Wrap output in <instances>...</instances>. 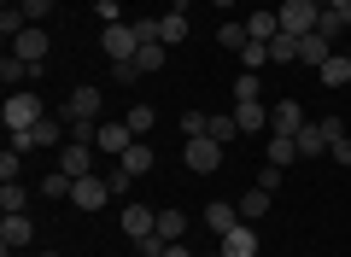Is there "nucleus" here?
<instances>
[{"mask_svg":"<svg viewBox=\"0 0 351 257\" xmlns=\"http://www.w3.org/2000/svg\"><path fill=\"white\" fill-rule=\"evenodd\" d=\"M59 123H64V129H71V123H100V88H94V82L71 88L64 106H59Z\"/></svg>","mask_w":351,"mask_h":257,"instance_id":"nucleus-2","label":"nucleus"},{"mask_svg":"<svg viewBox=\"0 0 351 257\" xmlns=\"http://www.w3.org/2000/svg\"><path fill=\"white\" fill-rule=\"evenodd\" d=\"M205 135H211V140H217V147H228V140H234V135H240V123H234V111H217V117H211V123H205Z\"/></svg>","mask_w":351,"mask_h":257,"instance_id":"nucleus-27","label":"nucleus"},{"mask_svg":"<svg viewBox=\"0 0 351 257\" xmlns=\"http://www.w3.org/2000/svg\"><path fill=\"white\" fill-rule=\"evenodd\" d=\"M47 47H53V41H47V29H36V24H29L24 36L12 41V53H18V59H29V64H41V59H47Z\"/></svg>","mask_w":351,"mask_h":257,"instance_id":"nucleus-16","label":"nucleus"},{"mask_svg":"<svg viewBox=\"0 0 351 257\" xmlns=\"http://www.w3.org/2000/svg\"><path fill=\"white\" fill-rule=\"evenodd\" d=\"M0 182H18V152H12V147L0 152Z\"/></svg>","mask_w":351,"mask_h":257,"instance_id":"nucleus-40","label":"nucleus"},{"mask_svg":"<svg viewBox=\"0 0 351 257\" xmlns=\"http://www.w3.org/2000/svg\"><path fill=\"white\" fill-rule=\"evenodd\" d=\"M328 59H334V41H328V36H304V41H299V64H311V71H322Z\"/></svg>","mask_w":351,"mask_h":257,"instance_id":"nucleus-19","label":"nucleus"},{"mask_svg":"<svg viewBox=\"0 0 351 257\" xmlns=\"http://www.w3.org/2000/svg\"><path fill=\"white\" fill-rule=\"evenodd\" d=\"M36 245V222L18 210V217H0V252L12 257V252H29Z\"/></svg>","mask_w":351,"mask_h":257,"instance_id":"nucleus-7","label":"nucleus"},{"mask_svg":"<svg viewBox=\"0 0 351 257\" xmlns=\"http://www.w3.org/2000/svg\"><path fill=\"white\" fill-rule=\"evenodd\" d=\"M141 245V257H164V240H158V234H147V240H135Z\"/></svg>","mask_w":351,"mask_h":257,"instance_id":"nucleus-43","label":"nucleus"},{"mask_svg":"<svg viewBox=\"0 0 351 257\" xmlns=\"http://www.w3.org/2000/svg\"><path fill=\"white\" fill-rule=\"evenodd\" d=\"M322 6H351V0H322Z\"/></svg>","mask_w":351,"mask_h":257,"instance_id":"nucleus-46","label":"nucleus"},{"mask_svg":"<svg viewBox=\"0 0 351 257\" xmlns=\"http://www.w3.org/2000/svg\"><path fill=\"white\" fill-rule=\"evenodd\" d=\"M269 129H276V135H299L304 129V106L299 99H276V106H269Z\"/></svg>","mask_w":351,"mask_h":257,"instance_id":"nucleus-13","label":"nucleus"},{"mask_svg":"<svg viewBox=\"0 0 351 257\" xmlns=\"http://www.w3.org/2000/svg\"><path fill=\"white\" fill-rule=\"evenodd\" d=\"M106 199H112L106 175H76V187H71V205L76 210H106Z\"/></svg>","mask_w":351,"mask_h":257,"instance_id":"nucleus-8","label":"nucleus"},{"mask_svg":"<svg viewBox=\"0 0 351 257\" xmlns=\"http://www.w3.org/2000/svg\"><path fill=\"white\" fill-rule=\"evenodd\" d=\"M281 29L287 36H316V18H322V0H281Z\"/></svg>","mask_w":351,"mask_h":257,"instance_id":"nucleus-3","label":"nucleus"},{"mask_svg":"<svg viewBox=\"0 0 351 257\" xmlns=\"http://www.w3.org/2000/svg\"><path fill=\"white\" fill-rule=\"evenodd\" d=\"M346 29H351V6H322V18H316V36L339 41Z\"/></svg>","mask_w":351,"mask_h":257,"instance_id":"nucleus-18","label":"nucleus"},{"mask_svg":"<svg viewBox=\"0 0 351 257\" xmlns=\"http://www.w3.org/2000/svg\"><path fill=\"white\" fill-rule=\"evenodd\" d=\"M59 135H71V129H59V117H41L36 129H12V152H36V147H59Z\"/></svg>","mask_w":351,"mask_h":257,"instance_id":"nucleus-6","label":"nucleus"},{"mask_svg":"<svg viewBox=\"0 0 351 257\" xmlns=\"http://www.w3.org/2000/svg\"><path fill=\"white\" fill-rule=\"evenodd\" d=\"M269 205H276V193H269V187H246V199H240V222L269 217Z\"/></svg>","mask_w":351,"mask_h":257,"instance_id":"nucleus-20","label":"nucleus"},{"mask_svg":"<svg viewBox=\"0 0 351 257\" xmlns=\"http://www.w3.org/2000/svg\"><path fill=\"white\" fill-rule=\"evenodd\" d=\"M24 29H29V18H24V6H12V0H6V12H0V36H24Z\"/></svg>","mask_w":351,"mask_h":257,"instance_id":"nucleus-30","label":"nucleus"},{"mask_svg":"<svg viewBox=\"0 0 351 257\" xmlns=\"http://www.w3.org/2000/svg\"><path fill=\"white\" fill-rule=\"evenodd\" d=\"M246 6H258V0H246Z\"/></svg>","mask_w":351,"mask_h":257,"instance_id":"nucleus-50","label":"nucleus"},{"mask_svg":"<svg viewBox=\"0 0 351 257\" xmlns=\"http://www.w3.org/2000/svg\"><path fill=\"white\" fill-rule=\"evenodd\" d=\"M299 41L304 36H287V29H281V36L269 41V64H299Z\"/></svg>","mask_w":351,"mask_h":257,"instance_id":"nucleus-26","label":"nucleus"},{"mask_svg":"<svg viewBox=\"0 0 351 257\" xmlns=\"http://www.w3.org/2000/svg\"><path fill=\"white\" fill-rule=\"evenodd\" d=\"M205 257H223V252H205Z\"/></svg>","mask_w":351,"mask_h":257,"instance_id":"nucleus-48","label":"nucleus"},{"mask_svg":"<svg viewBox=\"0 0 351 257\" xmlns=\"http://www.w3.org/2000/svg\"><path fill=\"white\" fill-rule=\"evenodd\" d=\"M100 47H106V59H112V64H123V59H135V53H141V29L117 18V24H106Z\"/></svg>","mask_w":351,"mask_h":257,"instance_id":"nucleus-4","label":"nucleus"},{"mask_svg":"<svg viewBox=\"0 0 351 257\" xmlns=\"http://www.w3.org/2000/svg\"><path fill=\"white\" fill-rule=\"evenodd\" d=\"M258 187H269V193L281 187V170H276V164H263V170H258Z\"/></svg>","mask_w":351,"mask_h":257,"instance_id":"nucleus-42","label":"nucleus"},{"mask_svg":"<svg viewBox=\"0 0 351 257\" xmlns=\"http://www.w3.org/2000/svg\"><path fill=\"white\" fill-rule=\"evenodd\" d=\"M164 59H170V47H164V41H141L135 71H141V76H158V71H164Z\"/></svg>","mask_w":351,"mask_h":257,"instance_id":"nucleus-23","label":"nucleus"},{"mask_svg":"<svg viewBox=\"0 0 351 257\" xmlns=\"http://www.w3.org/2000/svg\"><path fill=\"white\" fill-rule=\"evenodd\" d=\"M240 64H246V71L269 64V41H246V47H240Z\"/></svg>","mask_w":351,"mask_h":257,"instance_id":"nucleus-33","label":"nucleus"},{"mask_svg":"<svg viewBox=\"0 0 351 257\" xmlns=\"http://www.w3.org/2000/svg\"><path fill=\"white\" fill-rule=\"evenodd\" d=\"M18 6H24V18H29V24H41V18L53 12V0H18Z\"/></svg>","mask_w":351,"mask_h":257,"instance_id":"nucleus-38","label":"nucleus"},{"mask_svg":"<svg viewBox=\"0 0 351 257\" xmlns=\"http://www.w3.org/2000/svg\"><path fill=\"white\" fill-rule=\"evenodd\" d=\"M234 123H240V135H258V129H269V106L263 99H234Z\"/></svg>","mask_w":351,"mask_h":257,"instance_id":"nucleus-14","label":"nucleus"},{"mask_svg":"<svg viewBox=\"0 0 351 257\" xmlns=\"http://www.w3.org/2000/svg\"><path fill=\"white\" fill-rule=\"evenodd\" d=\"M217 252H223V257H258V228H252V222H234Z\"/></svg>","mask_w":351,"mask_h":257,"instance_id":"nucleus-11","label":"nucleus"},{"mask_svg":"<svg viewBox=\"0 0 351 257\" xmlns=\"http://www.w3.org/2000/svg\"><path fill=\"white\" fill-rule=\"evenodd\" d=\"M211 6H223V12H228V6H234V0H211Z\"/></svg>","mask_w":351,"mask_h":257,"instance_id":"nucleus-45","label":"nucleus"},{"mask_svg":"<svg viewBox=\"0 0 351 257\" xmlns=\"http://www.w3.org/2000/svg\"><path fill=\"white\" fill-rule=\"evenodd\" d=\"M94 152H100V147H88V140H64V147H59V170L64 175H88V170H94Z\"/></svg>","mask_w":351,"mask_h":257,"instance_id":"nucleus-10","label":"nucleus"},{"mask_svg":"<svg viewBox=\"0 0 351 257\" xmlns=\"http://www.w3.org/2000/svg\"><path fill=\"white\" fill-rule=\"evenodd\" d=\"M94 147H100L106 158H123V152L135 147V129H129V123H100V135H94Z\"/></svg>","mask_w":351,"mask_h":257,"instance_id":"nucleus-9","label":"nucleus"},{"mask_svg":"<svg viewBox=\"0 0 351 257\" xmlns=\"http://www.w3.org/2000/svg\"><path fill=\"white\" fill-rule=\"evenodd\" d=\"M71 187H76V175H64V170H53L47 182H41V193H47V199H71Z\"/></svg>","mask_w":351,"mask_h":257,"instance_id":"nucleus-31","label":"nucleus"},{"mask_svg":"<svg viewBox=\"0 0 351 257\" xmlns=\"http://www.w3.org/2000/svg\"><path fill=\"white\" fill-rule=\"evenodd\" d=\"M182 164H188L193 175H217L223 170V147H217L211 135H193L188 147H182Z\"/></svg>","mask_w":351,"mask_h":257,"instance_id":"nucleus-5","label":"nucleus"},{"mask_svg":"<svg viewBox=\"0 0 351 257\" xmlns=\"http://www.w3.org/2000/svg\"><path fill=\"white\" fill-rule=\"evenodd\" d=\"M246 36H252V41H276V36H281V18H276V12H263V6H252Z\"/></svg>","mask_w":351,"mask_h":257,"instance_id":"nucleus-22","label":"nucleus"},{"mask_svg":"<svg viewBox=\"0 0 351 257\" xmlns=\"http://www.w3.org/2000/svg\"><path fill=\"white\" fill-rule=\"evenodd\" d=\"M117 164H123L129 175H147V170H152V147H147V140H135V147H129V152H123Z\"/></svg>","mask_w":351,"mask_h":257,"instance_id":"nucleus-29","label":"nucleus"},{"mask_svg":"<svg viewBox=\"0 0 351 257\" xmlns=\"http://www.w3.org/2000/svg\"><path fill=\"white\" fill-rule=\"evenodd\" d=\"M217 41H223L228 53H240V47L252 41V36H246V24H223V29H217Z\"/></svg>","mask_w":351,"mask_h":257,"instance_id":"nucleus-34","label":"nucleus"},{"mask_svg":"<svg viewBox=\"0 0 351 257\" xmlns=\"http://www.w3.org/2000/svg\"><path fill=\"white\" fill-rule=\"evenodd\" d=\"M164 257H199V252H188V240H176V245H164Z\"/></svg>","mask_w":351,"mask_h":257,"instance_id":"nucleus-44","label":"nucleus"},{"mask_svg":"<svg viewBox=\"0 0 351 257\" xmlns=\"http://www.w3.org/2000/svg\"><path fill=\"white\" fill-rule=\"evenodd\" d=\"M152 228H158V210H147V205H123V234H129V240H147Z\"/></svg>","mask_w":351,"mask_h":257,"instance_id":"nucleus-17","label":"nucleus"},{"mask_svg":"<svg viewBox=\"0 0 351 257\" xmlns=\"http://www.w3.org/2000/svg\"><path fill=\"white\" fill-rule=\"evenodd\" d=\"M0 117H6V129H36V123L47 117V111H41V94H36V88H12Z\"/></svg>","mask_w":351,"mask_h":257,"instance_id":"nucleus-1","label":"nucleus"},{"mask_svg":"<svg viewBox=\"0 0 351 257\" xmlns=\"http://www.w3.org/2000/svg\"><path fill=\"white\" fill-rule=\"evenodd\" d=\"M205 123H211L205 111H188V117H182V135H188V140H193V135H205Z\"/></svg>","mask_w":351,"mask_h":257,"instance_id":"nucleus-39","label":"nucleus"},{"mask_svg":"<svg viewBox=\"0 0 351 257\" xmlns=\"http://www.w3.org/2000/svg\"><path fill=\"white\" fill-rule=\"evenodd\" d=\"M123 123L135 129V140H141V135H152V106H129V117H123Z\"/></svg>","mask_w":351,"mask_h":257,"instance_id":"nucleus-35","label":"nucleus"},{"mask_svg":"<svg viewBox=\"0 0 351 257\" xmlns=\"http://www.w3.org/2000/svg\"><path fill=\"white\" fill-rule=\"evenodd\" d=\"M129 182H135V175H129L123 164H117V170H106V187H112V199H123V193H129Z\"/></svg>","mask_w":351,"mask_h":257,"instance_id":"nucleus-36","label":"nucleus"},{"mask_svg":"<svg viewBox=\"0 0 351 257\" xmlns=\"http://www.w3.org/2000/svg\"><path fill=\"white\" fill-rule=\"evenodd\" d=\"M188 228H193V222H188V210L164 205V210H158V228H152V234H158L164 245H176V240H188Z\"/></svg>","mask_w":351,"mask_h":257,"instance_id":"nucleus-15","label":"nucleus"},{"mask_svg":"<svg viewBox=\"0 0 351 257\" xmlns=\"http://www.w3.org/2000/svg\"><path fill=\"white\" fill-rule=\"evenodd\" d=\"M316 76H322V88H351V59H346V53H334Z\"/></svg>","mask_w":351,"mask_h":257,"instance_id":"nucleus-24","label":"nucleus"},{"mask_svg":"<svg viewBox=\"0 0 351 257\" xmlns=\"http://www.w3.org/2000/svg\"><path fill=\"white\" fill-rule=\"evenodd\" d=\"M328 158H334V164H339V170H351V135H339V140H334V147H328Z\"/></svg>","mask_w":351,"mask_h":257,"instance_id":"nucleus-37","label":"nucleus"},{"mask_svg":"<svg viewBox=\"0 0 351 257\" xmlns=\"http://www.w3.org/2000/svg\"><path fill=\"white\" fill-rule=\"evenodd\" d=\"M234 222H240V205H228V199H211V205L199 210V228H211L217 240H223V234L234 228Z\"/></svg>","mask_w":351,"mask_h":257,"instance_id":"nucleus-12","label":"nucleus"},{"mask_svg":"<svg viewBox=\"0 0 351 257\" xmlns=\"http://www.w3.org/2000/svg\"><path fill=\"white\" fill-rule=\"evenodd\" d=\"M293 158H299V140H293V135H269V158H263V164H276V170H287Z\"/></svg>","mask_w":351,"mask_h":257,"instance_id":"nucleus-25","label":"nucleus"},{"mask_svg":"<svg viewBox=\"0 0 351 257\" xmlns=\"http://www.w3.org/2000/svg\"><path fill=\"white\" fill-rule=\"evenodd\" d=\"M36 257H53V252H36Z\"/></svg>","mask_w":351,"mask_h":257,"instance_id":"nucleus-49","label":"nucleus"},{"mask_svg":"<svg viewBox=\"0 0 351 257\" xmlns=\"http://www.w3.org/2000/svg\"><path fill=\"white\" fill-rule=\"evenodd\" d=\"M234 99H263V82H258V71H240V76H234Z\"/></svg>","mask_w":351,"mask_h":257,"instance_id":"nucleus-32","label":"nucleus"},{"mask_svg":"<svg viewBox=\"0 0 351 257\" xmlns=\"http://www.w3.org/2000/svg\"><path fill=\"white\" fill-rule=\"evenodd\" d=\"M24 205H29V187L24 182H0V210H6V217H18Z\"/></svg>","mask_w":351,"mask_h":257,"instance_id":"nucleus-28","label":"nucleus"},{"mask_svg":"<svg viewBox=\"0 0 351 257\" xmlns=\"http://www.w3.org/2000/svg\"><path fill=\"white\" fill-rule=\"evenodd\" d=\"M112 82H141V71H135V59H123V64H112Z\"/></svg>","mask_w":351,"mask_h":257,"instance_id":"nucleus-41","label":"nucleus"},{"mask_svg":"<svg viewBox=\"0 0 351 257\" xmlns=\"http://www.w3.org/2000/svg\"><path fill=\"white\" fill-rule=\"evenodd\" d=\"M158 41H164V47H176V41H188V12H182V6H170V12L158 18Z\"/></svg>","mask_w":351,"mask_h":257,"instance_id":"nucleus-21","label":"nucleus"},{"mask_svg":"<svg viewBox=\"0 0 351 257\" xmlns=\"http://www.w3.org/2000/svg\"><path fill=\"white\" fill-rule=\"evenodd\" d=\"M346 59H351V36H346Z\"/></svg>","mask_w":351,"mask_h":257,"instance_id":"nucleus-47","label":"nucleus"}]
</instances>
